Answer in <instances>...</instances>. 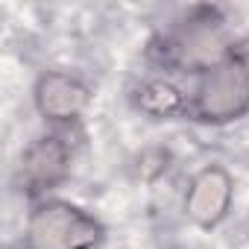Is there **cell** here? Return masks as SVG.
<instances>
[{
	"instance_id": "1",
	"label": "cell",
	"mask_w": 249,
	"mask_h": 249,
	"mask_svg": "<svg viewBox=\"0 0 249 249\" xmlns=\"http://www.w3.org/2000/svg\"><path fill=\"white\" fill-rule=\"evenodd\" d=\"M106 223L79 202L65 196H44L30 202L21 249H103Z\"/></svg>"
},
{
	"instance_id": "2",
	"label": "cell",
	"mask_w": 249,
	"mask_h": 249,
	"mask_svg": "<svg viewBox=\"0 0 249 249\" xmlns=\"http://www.w3.org/2000/svg\"><path fill=\"white\" fill-rule=\"evenodd\" d=\"M249 114V65L229 53L196 73L191 88V120L226 126Z\"/></svg>"
},
{
	"instance_id": "3",
	"label": "cell",
	"mask_w": 249,
	"mask_h": 249,
	"mask_svg": "<svg viewBox=\"0 0 249 249\" xmlns=\"http://www.w3.org/2000/svg\"><path fill=\"white\" fill-rule=\"evenodd\" d=\"M73 164V144L71 135L62 129H47L44 135L33 138L18 161V182L30 202L53 196V191L71 176Z\"/></svg>"
},
{
	"instance_id": "4",
	"label": "cell",
	"mask_w": 249,
	"mask_h": 249,
	"mask_svg": "<svg viewBox=\"0 0 249 249\" xmlns=\"http://www.w3.org/2000/svg\"><path fill=\"white\" fill-rule=\"evenodd\" d=\"M33 106L50 129L71 132L91 106V88L71 71H41L33 82Z\"/></svg>"
},
{
	"instance_id": "5",
	"label": "cell",
	"mask_w": 249,
	"mask_h": 249,
	"mask_svg": "<svg viewBox=\"0 0 249 249\" xmlns=\"http://www.w3.org/2000/svg\"><path fill=\"white\" fill-rule=\"evenodd\" d=\"M234 205V176L226 164H202L185 188L182 214L199 231L220 229Z\"/></svg>"
},
{
	"instance_id": "6",
	"label": "cell",
	"mask_w": 249,
	"mask_h": 249,
	"mask_svg": "<svg viewBox=\"0 0 249 249\" xmlns=\"http://www.w3.org/2000/svg\"><path fill=\"white\" fill-rule=\"evenodd\" d=\"M132 103L150 120H179L191 117V91H185L173 76L153 73L138 82L132 91Z\"/></svg>"
}]
</instances>
